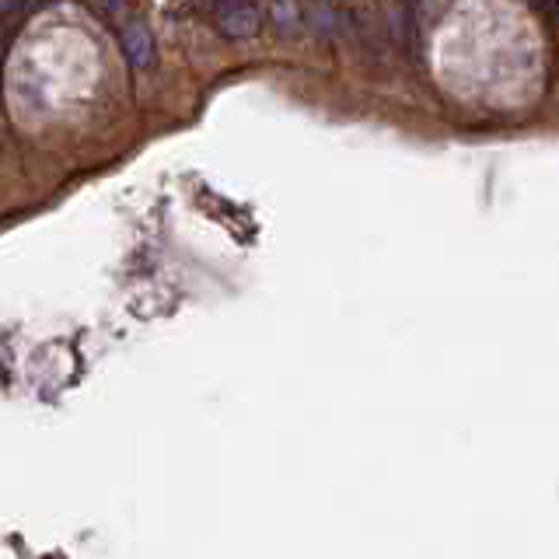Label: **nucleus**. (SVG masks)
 Masks as SVG:
<instances>
[{"label":"nucleus","mask_w":559,"mask_h":559,"mask_svg":"<svg viewBox=\"0 0 559 559\" xmlns=\"http://www.w3.org/2000/svg\"><path fill=\"white\" fill-rule=\"evenodd\" d=\"M119 42H123V53L133 70H151L154 63H158V42H154V32L147 28L144 18H137V14L119 21Z\"/></svg>","instance_id":"1"},{"label":"nucleus","mask_w":559,"mask_h":559,"mask_svg":"<svg viewBox=\"0 0 559 559\" xmlns=\"http://www.w3.org/2000/svg\"><path fill=\"white\" fill-rule=\"evenodd\" d=\"M214 25L224 39H252L263 32V11L252 0H231L214 14Z\"/></svg>","instance_id":"2"},{"label":"nucleus","mask_w":559,"mask_h":559,"mask_svg":"<svg viewBox=\"0 0 559 559\" xmlns=\"http://www.w3.org/2000/svg\"><path fill=\"white\" fill-rule=\"evenodd\" d=\"M301 21L318 35V39H339L350 28L343 7H336L332 0H301Z\"/></svg>","instance_id":"3"},{"label":"nucleus","mask_w":559,"mask_h":559,"mask_svg":"<svg viewBox=\"0 0 559 559\" xmlns=\"http://www.w3.org/2000/svg\"><path fill=\"white\" fill-rule=\"evenodd\" d=\"M105 7H109V11H119V7H123V0H102Z\"/></svg>","instance_id":"4"}]
</instances>
